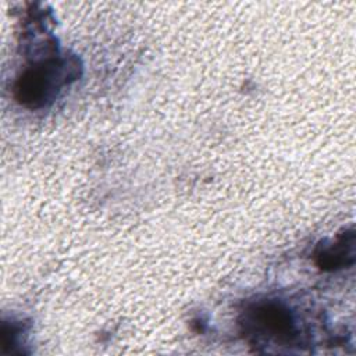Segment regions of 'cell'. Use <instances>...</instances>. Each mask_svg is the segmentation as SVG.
Returning a JSON list of instances; mask_svg holds the SVG:
<instances>
[{"label":"cell","instance_id":"obj_1","mask_svg":"<svg viewBox=\"0 0 356 356\" xmlns=\"http://www.w3.org/2000/svg\"><path fill=\"white\" fill-rule=\"evenodd\" d=\"M65 65L61 60H47L26 68L14 86L15 99L31 108H38L50 100L56 89L64 83Z\"/></svg>","mask_w":356,"mask_h":356},{"label":"cell","instance_id":"obj_2","mask_svg":"<svg viewBox=\"0 0 356 356\" xmlns=\"http://www.w3.org/2000/svg\"><path fill=\"white\" fill-rule=\"evenodd\" d=\"M245 327L253 335L274 342H291L296 335L292 312L275 300L252 305L245 313Z\"/></svg>","mask_w":356,"mask_h":356},{"label":"cell","instance_id":"obj_3","mask_svg":"<svg viewBox=\"0 0 356 356\" xmlns=\"http://www.w3.org/2000/svg\"><path fill=\"white\" fill-rule=\"evenodd\" d=\"M355 259V234L345 232L335 242L324 245L316 253V263L323 270H337L353 263Z\"/></svg>","mask_w":356,"mask_h":356}]
</instances>
